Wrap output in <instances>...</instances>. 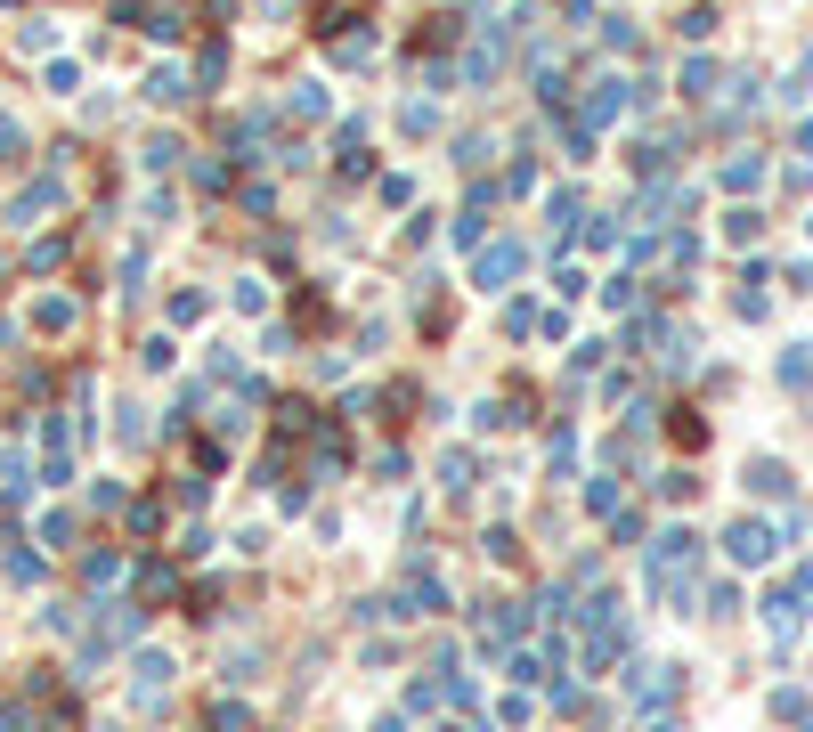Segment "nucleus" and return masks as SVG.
Segmentation results:
<instances>
[{
	"label": "nucleus",
	"mask_w": 813,
	"mask_h": 732,
	"mask_svg": "<svg viewBox=\"0 0 813 732\" xmlns=\"http://www.w3.org/2000/svg\"><path fill=\"white\" fill-rule=\"evenodd\" d=\"M521 627H529V619H521V602H505V610L488 619V635H496V643H505V635H521Z\"/></svg>",
	"instance_id": "8"
},
{
	"label": "nucleus",
	"mask_w": 813,
	"mask_h": 732,
	"mask_svg": "<svg viewBox=\"0 0 813 732\" xmlns=\"http://www.w3.org/2000/svg\"><path fill=\"white\" fill-rule=\"evenodd\" d=\"M765 610H773V627H781V635H797V594H773Z\"/></svg>",
	"instance_id": "9"
},
{
	"label": "nucleus",
	"mask_w": 813,
	"mask_h": 732,
	"mask_svg": "<svg viewBox=\"0 0 813 732\" xmlns=\"http://www.w3.org/2000/svg\"><path fill=\"white\" fill-rule=\"evenodd\" d=\"M399 610H407V619H431V610H448V586L431 578V570H415V578H407V594H399Z\"/></svg>",
	"instance_id": "2"
},
{
	"label": "nucleus",
	"mask_w": 813,
	"mask_h": 732,
	"mask_svg": "<svg viewBox=\"0 0 813 732\" xmlns=\"http://www.w3.org/2000/svg\"><path fill=\"white\" fill-rule=\"evenodd\" d=\"M147 98H155V106H179V98H187V74H171V66H163V74L147 82Z\"/></svg>",
	"instance_id": "5"
},
{
	"label": "nucleus",
	"mask_w": 813,
	"mask_h": 732,
	"mask_svg": "<svg viewBox=\"0 0 813 732\" xmlns=\"http://www.w3.org/2000/svg\"><path fill=\"white\" fill-rule=\"evenodd\" d=\"M98 635H106V643H131V635H139V610H122V602H114L106 619H98Z\"/></svg>",
	"instance_id": "4"
},
{
	"label": "nucleus",
	"mask_w": 813,
	"mask_h": 732,
	"mask_svg": "<svg viewBox=\"0 0 813 732\" xmlns=\"http://www.w3.org/2000/svg\"><path fill=\"white\" fill-rule=\"evenodd\" d=\"M724 545H732V562H773V529L765 521H740Z\"/></svg>",
	"instance_id": "3"
},
{
	"label": "nucleus",
	"mask_w": 813,
	"mask_h": 732,
	"mask_svg": "<svg viewBox=\"0 0 813 732\" xmlns=\"http://www.w3.org/2000/svg\"><path fill=\"white\" fill-rule=\"evenodd\" d=\"M521 269H529V253H521V244H488V253H480V285H488V293H505Z\"/></svg>",
	"instance_id": "1"
},
{
	"label": "nucleus",
	"mask_w": 813,
	"mask_h": 732,
	"mask_svg": "<svg viewBox=\"0 0 813 732\" xmlns=\"http://www.w3.org/2000/svg\"><path fill=\"white\" fill-rule=\"evenodd\" d=\"M781 383H813V350H805V342L781 358Z\"/></svg>",
	"instance_id": "7"
},
{
	"label": "nucleus",
	"mask_w": 813,
	"mask_h": 732,
	"mask_svg": "<svg viewBox=\"0 0 813 732\" xmlns=\"http://www.w3.org/2000/svg\"><path fill=\"white\" fill-rule=\"evenodd\" d=\"M17 147H25V131H17L9 114H0V163H17Z\"/></svg>",
	"instance_id": "10"
},
{
	"label": "nucleus",
	"mask_w": 813,
	"mask_h": 732,
	"mask_svg": "<svg viewBox=\"0 0 813 732\" xmlns=\"http://www.w3.org/2000/svg\"><path fill=\"white\" fill-rule=\"evenodd\" d=\"M748 488H765V497H781V488H789V472H781V464H748Z\"/></svg>",
	"instance_id": "6"
},
{
	"label": "nucleus",
	"mask_w": 813,
	"mask_h": 732,
	"mask_svg": "<svg viewBox=\"0 0 813 732\" xmlns=\"http://www.w3.org/2000/svg\"><path fill=\"white\" fill-rule=\"evenodd\" d=\"M797 147H805V155H813V122H805V131H797Z\"/></svg>",
	"instance_id": "11"
}]
</instances>
